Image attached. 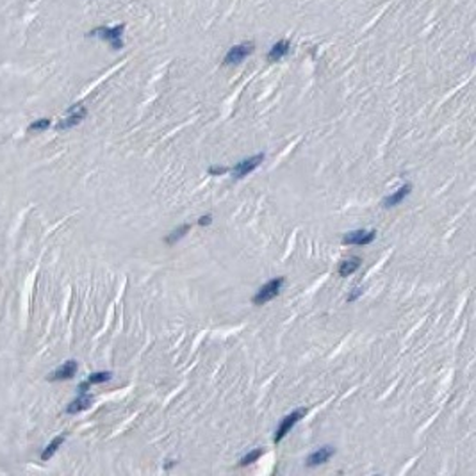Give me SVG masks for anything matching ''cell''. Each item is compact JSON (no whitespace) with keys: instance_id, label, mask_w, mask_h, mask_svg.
Returning <instances> with one entry per match:
<instances>
[{"instance_id":"17","label":"cell","mask_w":476,"mask_h":476,"mask_svg":"<svg viewBox=\"0 0 476 476\" xmlns=\"http://www.w3.org/2000/svg\"><path fill=\"white\" fill-rule=\"evenodd\" d=\"M262 453H264V451H262V449H260V448L253 449V451H250L248 455H244L243 458H241L239 465H243V467H244V465H248V464H253V462H255V460H259L260 456H262Z\"/></svg>"},{"instance_id":"4","label":"cell","mask_w":476,"mask_h":476,"mask_svg":"<svg viewBox=\"0 0 476 476\" xmlns=\"http://www.w3.org/2000/svg\"><path fill=\"white\" fill-rule=\"evenodd\" d=\"M253 50H255V45H253L252 41L239 43L228 50L227 56H225V59H223V63L228 64V66H230V64H239V63H243L248 56H252Z\"/></svg>"},{"instance_id":"6","label":"cell","mask_w":476,"mask_h":476,"mask_svg":"<svg viewBox=\"0 0 476 476\" xmlns=\"http://www.w3.org/2000/svg\"><path fill=\"white\" fill-rule=\"evenodd\" d=\"M264 159H266L264 153H257V155L248 157V159H243L232 168V177L234 179H243V177H246L248 173H252L255 168H259V164Z\"/></svg>"},{"instance_id":"20","label":"cell","mask_w":476,"mask_h":476,"mask_svg":"<svg viewBox=\"0 0 476 476\" xmlns=\"http://www.w3.org/2000/svg\"><path fill=\"white\" fill-rule=\"evenodd\" d=\"M228 168H225V166H221V168H218V166H211L209 168V173L211 175H223V173H227Z\"/></svg>"},{"instance_id":"10","label":"cell","mask_w":476,"mask_h":476,"mask_svg":"<svg viewBox=\"0 0 476 476\" xmlns=\"http://www.w3.org/2000/svg\"><path fill=\"white\" fill-rule=\"evenodd\" d=\"M410 191H412V184H408V182H407V184L401 186L398 191H394L392 195L385 196L384 202H382V205H384V207H394V205L401 204V202H403L405 198L410 195Z\"/></svg>"},{"instance_id":"3","label":"cell","mask_w":476,"mask_h":476,"mask_svg":"<svg viewBox=\"0 0 476 476\" xmlns=\"http://www.w3.org/2000/svg\"><path fill=\"white\" fill-rule=\"evenodd\" d=\"M305 408H296V410H292L291 414H287V416L282 419V423H280V426L276 428V432H275V437H273V442L275 444H278L282 439H284L285 435H287L289 432H291L292 428H294V424L298 423V421L301 419V417L305 416Z\"/></svg>"},{"instance_id":"8","label":"cell","mask_w":476,"mask_h":476,"mask_svg":"<svg viewBox=\"0 0 476 476\" xmlns=\"http://www.w3.org/2000/svg\"><path fill=\"white\" fill-rule=\"evenodd\" d=\"M334 455H336V449L332 446H323V448L316 449V451H312L307 456V465L308 467H316V465L328 462Z\"/></svg>"},{"instance_id":"15","label":"cell","mask_w":476,"mask_h":476,"mask_svg":"<svg viewBox=\"0 0 476 476\" xmlns=\"http://www.w3.org/2000/svg\"><path fill=\"white\" fill-rule=\"evenodd\" d=\"M189 228H191V227H189L188 223H184V225H182V227H179V228H177V230H173V232L170 234L168 237H166V243H168V244H175L177 241H180V239H182V237L186 236V234L189 232Z\"/></svg>"},{"instance_id":"1","label":"cell","mask_w":476,"mask_h":476,"mask_svg":"<svg viewBox=\"0 0 476 476\" xmlns=\"http://www.w3.org/2000/svg\"><path fill=\"white\" fill-rule=\"evenodd\" d=\"M123 32H125V25H114V27H96L93 29L91 32H88L89 38H100V40L111 43V47L114 50H120L123 48Z\"/></svg>"},{"instance_id":"14","label":"cell","mask_w":476,"mask_h":476,"mask_svg":"<svg viewBox=\"0 0 476 476\" xmlns=\"http://www.w3.org/2000/svg\"><path fill=\"white\" fill-rule=\"evenodd\" d=\"M64 439H66V435H64V433H63V435H59V437H54L52 442H50V444H48L47 448L43 449V453H41V460H50V458L54 456V453H56L57 449L61 448V444L64 442Z\"/></svg>"},{"instance_id":"7","label":"cell","mask_w":476,"mask_h":476,"mask_svg":"<svg viewBox=\"0 0 476 476\" xmlns=\"http://www.w3.org/2000/svg\"><path fill=\"white\" fill-rule=\"evenodd\" d=\"M376 237V230H353L348 232L343 237V244H359V246H366L371 244Z\"/></svg>"},{"instance_id":"2","label":"cell","mask_w":476,"mask_h":476,"mask_svg":"<svg viewBox=\"0 0 476 476\" xmlns=\"http://www.w3.org/2000/svg\"><path fill=\"white\" fill-rule=\"evenodd\" d=\"M285 278L284 276H276L273 280H269L268 284H264L262 287L257 291V294L253 296V303L255 305H266L268 301H271L273 298H276L280 294L282 285H284Z\"/></svg>"},{"instance_id":"13","label":"cell","mask_w":476,"mask_h":476,"mask_svg":"<svg viewBox=\"0 0 476 476\" xmlns=\"http://www.w3.org/2000/svg\"><path fill=\"white\" fill-rule=\"evenodd\" d=\"M360 268V259L359 257H350V259H344L339 264V276H350Z\"/></svg>"},{"instance_id":"16","label":"cell","mask_w":476,"mask_h":476,"mask_svg":"<svg viewBox=\"0 0 476 476\" xmlns=\"http://www.w3.org/2000/svg\"><path fill=\"white\" fill-rule=\"evenodd\" d=\"M111 376H112V373L111 371H98V373H91L89 375V378L86 382H88L89 385H93V384H102V382H107V380H111Z\"/></svg>"},{"instance_id":"9","label":"cell","mask_w":476,"mask_h":476,"mask_svg":"<svg viewBox=\"0 0 476 476\" xmlns=\"http://www.w3.org/2000/svg\"><path fill=\"white\" fill-rule=\"evenodd\" d=\"M79 369V364L75 360H66L61 368H57L56 371L50 375V380H68V378H73Z\"/></svg>"},{"instance_id":"5","label":"cell","mask_w":476,"mask_h":476,"mask_svg":"<svg viewBox=\"0 0 476 476\" xmlns=\"http://www.w3.org/2000/svg\"><path fill=\"white\" fill-rule=\"evenodd\" d=\"M86 114H88V109L82 104L72 105V107L68 109V112H66V116L57 123V128H59V130H66V128L75 127V125H79L80 121L84 120Z\"/></svg>"},{"instance_id":"12","label":"cell","mask_w":476,"mask_h":476,"mask_svg":"<svg viewBox=\"0 0 476 476\" xmlns=\"http://www.w3.org/2000/svg\"><path fill=\"white\" fill-rule=\"evenodd\" d=\"M93 398L89 396V394H86V392H80V396L75 398V400L72 401V403L66 407V412L68 414H79L82 412V410H86V408L91 405Z\"/></svg>"},{"instance_id":"11","label":"cell","mask_w":476,"mask_h":476,"mask_svg":"<svg viewBox=\"0 0 476 476\" xmlns=\"http://www.w3.org/2000/svg\"><path fill=\"white\" fill-rule=\"evenodd\" d=\"M289 50H291V43H289L287 40H280V41H276V43L273 45L271 48H269V52H268V59H269V61H280L282 57L287 56Z\"/></svg>"},{"instance_id":"18","label":"cell","mask_w":476,"mask_h":476,"mask_svg":"<svg viewBox=\"0 0 476 476\" xmlns=\"http://www.w3.org/2000/svg\"><path fill=\"white\" fill-rule=\"evenodd\" d=\"M48 127H50V120L48 118H41V120H36L34 123L29 125V130L31 132H40V130H45Z\"/></svg>"},{"instance_id":"21","label":"cell","mask_w":476,"mask_h":476,"mask_svg":"<svg viewBox=\"0 0 476 476\" xmlns=\"http://www.w3.org/2000/svg\"><path fill=\"white\" fill-rule=\"evenodd\" d=\"M211 221H212V216L211 214H207V216H202L200 220H198V225L204 227V225H211Z\"/></svg>"},{"instance_id":"19","label":"cell","mask_w":476,"mask_h":476,"mask_svg":"<svg viewBox=\"0 0 476 476\" xmlns=\"http://www.w3.org/2000/svg\"><path fill=\"white\" fill-rule=\"evenodd\" d=\"M362 292H364V289H362V287H355V289H353V291L348 294V298H346V300H348L350 303H352V301H355L357 298H359L360 294H362Z\"/></svg>"}]
</instances>
